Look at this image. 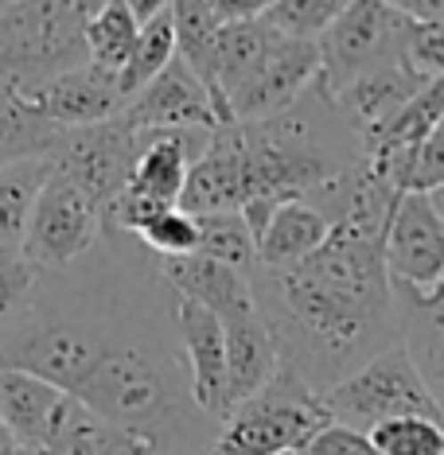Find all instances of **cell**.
Returning <instances> with one entry per match:
<instances>
[{
    "label": "cell",
    "mask_w": 444,
    "mask_h": 455,
    "mask_svg": "<svg viewBox=\"0 0 444 455\" xmlns=\"http://www.w3.org/2000/svg\"><path fill=\"white\" fill-rule=\"evenodd\" d=\"M82 4H86V12H90V16H94V12H98V8H106V4H109V0H82Z\"/></svg>",
    "instance_id": "cell-41"
},
{
    "label": "cell",
    "mask_w": 444,
    "mask_h": 455,
    "mask_svg": "<svg viewBox=\"0 0 444 455\" xmlns=\"http://www.w3.org/2000/svg\"><path fill=\"white\" fill-rule=\"evenodd\" d=\"M421 90V78L409 70V63H398V67H386V70H375L367 78H355L351 86H343L339 94H327L332 98L335 113L343 117V125L355 132L359 140H367L370 132H378L386 121L398 117V109Z\"/></svg>",
    "instance_id": "cell-18"
},
{
    "label": "cell",
    "mask_w": 444,
    "mask_h": 455,
    "mask_svg": "<svg viewBox=\"0 0 444 455\" xmlns=\"http://www.w3.org/2000/svg\"><path fill=\"white\" fill-rule=\"evenodd\" d=\"M394 304L401 347L409 350L417 374L425 378L432 401L444 412V281L437 288H425V292L394 288Z\"/></svg>",
    "instance_id": "cell-17"
},
{
    "label": "cell",
    "mask_w": 444,
    "mask_h": 455,
    "mask_svg": "<svg viewBox=\"0 0 444 455\" xmlns=\"http://www.w3.org/2000/svg\"><path fill=\"white\" fill-rule=\"evenodd\" d=\"M382 455H444V420L432 417H398L370 432Z\"/></svg>",
    "instance_id": "cell-30"
},
{
    "label": "cell",
    "mask_w": 444,
    "mask_h": 455,
    "mask_svg": "<svg viewBox=\"0 0 444 455\" xmlns=\"http://www.w3.org/2000/svg\"><path fill=\"white\" fill-rule=\"evenodd\" d=\"M301 455H382V451L375 448V440H370L367 432H355V428H347V424L332 420Z\"/></svg>",
    "instance_id": "cell-34"
},
{
    "label": "cell",
    "mask_w": 444,
    "mask_h": 455,
    "mask_svg": "<svg viewBox=\"0 0 444 455\" xmlns=\"http://www.w3.org/2000/svg\"><path fill=\"white\" fill-rule=\"evenodd\" d=\"M47 451L51 455H149L133 436H125V432L106 424L101 417H94V412L86 405H78V401Z\"/></svg>",
    "instance_id": "cell-25"
},
{
    "label": "cell",
    "mask_w": 444,
    "mask_h": 455,
    "mask_svg": "<svg viewBox=\"0 0 444 455\" xmlns=\"http://www.w3.org/2000/svg\"><path fill=\"white\" fill-rule=\"evenodd\" d=\"M39 273H44V268H36L24 253L0 257V335H4V331H12L16 323H24V319L32 315Z\"/></svg>",
    "instance_id": "cell-31"
},
{
    "label": "cell",
    "mask_w": 444,
    "mask_h": 455,
    "mask_svg": "<svg viewBox=\"0 0 444 455\" xmlns=\"http://www.w3.org/2000/svg\"><path fill=\"white\" fill-rule=\"evenodd\" d=\"M172 24H175L180 59L206 82V90L222 101V94L214 90V44H219V32H222V20L214 16V4L211 0H172ZM222 109L230 113L226 101H222Z\"/></svg>",
    "instance_id": "cell-23"
},
{
    "label": "cell",
    "mask_w": 444,
    "mask_h": 455,
    "mask_svg": "<svg viewBox=\"0 0 444 455\" xmlns=\"http://www.w3.org/2000/svg\"><path fill=\"white\" fill-rule=\"evenodd\" d=\"M382 253H386V273L394 288L425 292L444 281V222L429 195H401Z\"/></svg>",
    "instance_id": "cell-10"
},
{
    "label": "cell",
    "mask_w": 444,
    "mask_h": 455,
    "mask_svg": "<svg viewBox=\"0 0 444 455\" xmlns=\"http://www.w3.org/2000/svg\"><path fill=\"white\" fill-rule=\"evenodd\" d=\"M351 0H281L273 12H265L262 20L273 28L277 36L296 39V44H319L332 24L347 12Z\"/></svg>",
    "instance_id": "cell-28"
},
{
    "label": "cell",
    "mask_w": 444,
    "mask_h": 455,
    "mask_svg": "<svg viewBox=\"0 0 444 455\" xmlns=\"http://www.w3.org/2000/svg\"><path fill=\"white\" fill-rule=\"evenodd\" d=\"M211 4L222 24H238V20H262L265 12H273L281 0H211Z\"/></svg>",
    "instance_id": "cell-35"
},
{
    "label": "cell",
    "mask_w": 444,
    "mask_h": 455,
    "mask_svg": "<svg viewBox=\"0 0 444 455\" xmlns=\"http://www.w3.org/2000/svg\"><path fill=\"white\" fill-rule=\"evenodd\" d=\"M106 230V214L82 195L75 183L47 168V180L36 195L32 222L24 237V257L36 268H63L82 261Z\"/></svg>",
    "instance_id": "cell-7"
},
{
    "label": "cell",
    "mask_w": 444,
    "mask_h": 455,
    "mask_svg": "<svg viewBox=\"0 0 444 455\" xmlns=\"http://www.w3.org/2000/svg\"><path fill=\"white\" fill-rule=\"evenodd\" d=\"M417 20L390 8L386 0H351L347 12L319 39V86L339 94L355 78L406 63V44Z\"/></svg>",
    "instance_id": "cell-5"
},
{
    "label": "cell",
    "mask_w": 444,
    "mask_h": 455,
    "mask_svg": "<svg viewBox=\"0 0 444 455\" xmlns=\"http://www.w3.org/2000/svg\"><path fill=\"white\" fill-rule=\"evenodd\" d=\"M47 180V156L24 160L0 172V257L24 253L28 222H32L36 195Z\"/></svg>",
    "instance_id": "cell-22"
},
{
    "label": "cell",
    "mask_w": 444,
    "mask_h": 455,
    "mask_svg": "<svg viewBox=\"0 0 444 455\" xmlns=\"http://www.w3.org/2000/svg\"><path fill=\"white\" fill-rule=\"evenodd\" d=\"M160 276L175 292V299H188V304L206 307V312H214L222 323L226 319L257 312L254 276L242 273V268H234V265H222V261H211V257L191 253V257L164 261Z\"/></svg>",
    "instance_id": "cell-15"
},
{
    "label": "cell",
    "mask_w": 444,
    "mask_h": 455,
    "mask_svg": "<svg viewBox=\"0 0 444 455\" xmlns=\"http://www.w3.org/2000/svg\"><path fill=\"white\" fill-rule=\"evenodd\" d=\"M319 44L277 36L257 70L230 94V117L238 125L281 117L319 82Z\"/></svg>",
    "instance_id": "cell-9"
},
{
    "label": "cell",
    "mask_w": 444,
    "mask_h": 455,
    "mask_svg": "<svg viewBox=\"0 0 444 455\" xmlns=\"http://www.w3.org/2000/svg\"><path fill=\"white\" fill-rule=\"evenodd\" d=\"M327 234H332V219L312 203H281L257 234V268L281 273V268L301 265L327 242Z\"/></svg>",
    "instance_id": "cell-19"
},
{
    "label": "cell",
    "mask_w": 444,
    "mask_h": 455,
    "mask_svg": "<svg viewBox=\"0 0 444 455\" xmlns=\"http://www.w3.org/2000/svg\"><path fill=\"white\" fill-rule=\"evenodd\" d=\"M121 121L133 132H180V129L219 132L234 125V117L222 109V101L206 90V82L183 59H175L152 86H144L121 109Z\"/></svg>",
    "instance_id": "cell-8"
},
{
    "label": "cell",
    "mask_w": 444,
    "mask_h": 455,
    "mask_svg": "<svg viewBox=\"0 0 444 455\" xmlns=\"http://www.w3.org/2000/svg\"><path fill=\"white\" fill-rule=\"evenodd\" d=\"M429 199H432V206H437V214H440V222H444V188H440V191H432Z\"/></svg>",
    "instance_id": "cell-40"
},
{
    "label": "cell",
    "mask_w": 444,
    "mask_h": 455,
    "mask_svg": "<svg viewBox=\"0 0 444 455\" xmlns=\"http://www.w3.org/2000/svg\"><path fill=\"white\" fill-rule=\"evenodd\" d=\"M82 0H16L0 8V82L39 90L90 63Z\"/></svg>",
    "instance_id": "cell-2"
},
{
    "label": "cell",
    "mask_w": 444,
    "mask_h": 455,
    "mask_svg": "<svg viewBox=\"0 0 444 455\" xmlns=\"http://www.w3.org/2000/svg\"><path fill=\"white\" fill-rule=\"evenodd\" d=\"M406 63L421 82L444 78V20L413 24L409 44H406Z\"/></svg>",
    "instance_id": "cell-33"
},
{
    "label": "cell",
    "mask_w": 444,
    "mask_h": 455,
    "mask_svg": "<svg viewBox=\"0 0 444 455\" xmlns=\"http://www.w3.org/2000/svg\"><path fill=\"white\" fill-rule=\"evenodd\" d=\"M121 4L133 12V20L144 28V24H152V20H160V16H168L172 12V0H121Z\"/></svg>",
    "instance_id": "cell-37"
},
{
    "label": "cell",
    "mask_w": 444,
    "mask_h": 455,
    "mask_svg": "<svg viewBox=\"0 0 444 455\" xmlns=\"http://www.w3.org/2000/svg\"><path fill=\"white\" fill-rule=\"evenodd\" d=\"M226 417L281 374V350L262 312L226 319Z\"/></svg>",
    "instance_id": "cell-16"
},
{
    "label": "cell",
    "mask_w": 444,
    "mask_h": 455,
    "mask_svg": "<svg viewBox=\"0 0 444 455\" xmlns=\"http://www.w3.org/2000/svg\"><path fill=\"white\" fill-rule=\"evenodd\" d=\"M277 32L265 20H238V24H222L219 44H214V90L230 106V94L257 70L265 51L273 47Z\"/></svg>",
    "instance_id": "cell-21"
},
{
    "label": "cell",
    "mask_w": 444,
    "mask_h": 455,
    "mask_svg": "<svg viewBox=\"0 0 444 455\" xmlns=\"http://www.w3.org/2000/svg\"><path fill=\"white\" fill-rule=\"evenodd\" d=\"M206 140H211V132H191V129L144 132L141 156L133 164V175L121 195L152 206H180L191 180V168L203 156Z\"/></svg>",
    "instance_id": "cell-13"
},
{
    "label": "cell",
    "mask_w": 444,
    "mask_h": 455,
    "mask_svg": "<svg viewBox=\"0 0 444 455\" xmlns=\"http://www.w3.org/2000/svg\"><path fill=\"white\" fill-rule=\"evenodd\" d=\"M63 140V129L47 121L28 90L0 82V172L24 160H44Z\"/></svg>",
    "instance_id": "cell-20"
},
{
    "label": "cell",
    "mask_w": 444,
    "mask_h": 455,
    "mask_svg": "<svg viewBox=\"0 0 444 455\" xmlns=\"http://www.w3.org/2000/svg\"><path fill=\"white\" fill-rule=\"evenodd\" d=\"M4 4H16V0H0V8H4Z\"/></svg>",
    "instance_id": "cell-42"
},
{
    "label": "cell",
    "mask_w": 444,
    "mask_h": 455,
    "mask_svg": "<svg viewBox=\"0 0 444 455\" xmlns=\"http://www.w3.org/2000/svg\"><path fill=\"white\" fill-rule=\"evenodd\" d=\"M4 455H51V451H44V448H24V443H16V448L4 451Z\"/></svg>",
    "instance_id": "cell-39"
},
{
    "label": "cell",
    "mask_w": 444,
    "mask_h": 455,
    "mask_svg": "<svg viewBox=\"0 0 444 455\" xmlns=\"http://www.w3.org/2000/svg\"><path fill=\"white\" fill-rule=\"evenodd\" d=\"M175 59H180V47H175V24H172V12L152 20V24L141 28L137 36V47H133L129 63L121 67V94H125V106L141 94L144 86H152L164 70H168Z\"/></svg>",
    "instance_id": "cell-24"
},
{
    "label": "cell",
    "mask_w": 444,
    "mask_h": 455,
    "mask_svg": "<svg viewBox=\"0 0 444 455\" xmlns=\"http://www.w3.org/2000/svg\"><path fill=\"white\" fill-rule=\"evenodd\" d=\"M199 222V257L234 265L242 273L257 268V242L242 211H219V214H195Z\"/></svg>",
    "instance_id": "cell-26"
},
{
    "label": "cell",
    "mask_w": 444,
    "mask_h": 455,
    "mask_svg": "<svg viewBox=\"0 0 444 455\" xmlns=\"http://www.w3.org/2000/svg\"><path fill=\"white\" fill-rule=\"evenodd\" d=\"M332 424L324 393L281 366L270 386L219 424L211 455H301Z\"/></svg>",
    "instance_id": "cell-3"
},
{
    "label": "cell",
    "mask_w": 444,
    "mask_h": 455,
    "mask_svg": "<svg viewBox=\"0 0 444 455\" xmlns=\"http://www.w3.org/2000/svg\"><path fill=\"white\" fill-rule=\"evenodd\" d=\"M12 448H16L12 432H8V428H4V420H0V455H4V451H12Z\"/></svg>",
    "instance_id": "cell-38"
},
{
    "label": "cell",
    "mask_w": 444,
    "mask_h": 455,
    "mask_svg": "<svg viewBox=\"0 0 444 455\" xmlns=\"http://www.w3.org/2000/svg\"><path fill=\"white\" fill-rule=\"evenodd\" d=\"M386 4L417 20V24L421 20H444V0H386Z\"/></svg>",
    "instance_id": "cell-36"
},
{
    "label": "cell",
    "mask_w": 444,
    "mask_h": 455,
    "mask_svg": "<svg viewBox=\"0 0 444 455\" xmlns=\"http://www.w3.org/2000/svg\"><path fill=\"white\" fill-rule=\"evenodd\" d=\"M28 94H32L39 113H44L47 121H55L63 132L106 125V121L121 117V109H125L121 78L94 63H82L75 70H67V75L51 78L47 86L28 90Z\"/></svg>",
    "instance_id": "cell-12"
},
{
    "label": "cell",
    "mask_w": 444,
    "mask_h": 455,
    "mask_svg": "<svg viewBox=\"0 0 444 455\" xmlns=\"http://www.w3.org/2000/svg\"><path fill=\"white\" fill-rule=\"evenodd\" d=\"M137 36H141V24L133 20V12L121 4V0H109V4L98 8L86 24L90 63L121 75V67L129 63L133 47H137Z\"/></svg>",
    "instance_id": "cell-27"
},
{
    "label": "cell",
    "mask_w": 444,
    "mask_h": 455,
    "mask_svg": "<svg viewBox=\"0 0 444 455\" xmlns=\"http://www.w3.org/2000/svg\"><path fill=\"white\" fill-rule=\"evenodd\" d=\"M394 188L401 195L417 191V195H432L444 188V129L437 132V137H429L425 144H421L413 156L401 164V168L394 172Z\"/></svg>",
    "instance_id": "cell-32"
},
{
    "label": "cell",
    "mask_w": 444,
    "mask_h": 455,
    "mask_svg": "<svg viewBox=\"0 0 444 455\" xmlns=\"http://www.w3.org/2000/svg\"><path fill=\"white\" fill-rule=\"evenodd\" d=\"M141 144H144V132H133L121 117H113L106 125L63 132V140L51 148L47 168L63 175L67 183H75L106 214V206L125 191L133 164L141 156Z\"/></svg>",
    "instance_id": "cell-6"
},
{
    "label": "cell",
    "mask_w": 444,
    "mask_h": 455,
    "mask_svg": "<svg viewBox=\"0 0 444 455\" xmlns=\"http://www.w3.org/2000/svg\"><path fill=\"white\" fill-rule=\"evenodd\" d=\"M133 237H137L144 250L160 253L164 261L199 253V222H195V214H188L183 206H168V211L152 214Z\"/></svg>",
    "instance_id": "cell-29"
},
{
    "label": "cell",
    "mask_w": 444,
    "mask_h": 455,
    "mask_svg": "<svg viewBox=\"0 0 444 455\" xmlns=\"http://www.w3.org/2000/svg\"><path fill=\"white\" fill-rule=\"evenodd\" d=\"M324 405L332 412L335 424H347L355 432H375L378 424L398 420V417H432L444 420L440 405L432 401L425 378L417 374L409 350L394 343L359 366L351 378L324 393Z\"/></svg>",
    "instance_id": "cell-4"
},
{
    "label": "cell",
    "mask_w": 444,
    "mask_h": 455,
    "mask_svg": "<svg viewBox=\"0 0 444 455\" xmlns=\"http://www.w3.org/2000/svg\"><path fill=\"white\" fill-rule=\"evenodd\" d=\"M390 211L378 199L347 203L332 234L308 261L265 273L257 288V312L265 315L281 366L327 393L367 366L375 355L401 343L394 284L386 273Z\"/></svg>",
    "instance_id": "cell-1"
},
{
    "label": "cell",
    "mask_w": 444,
    "mask_h": 455,
    "mask_svg": "<svg viewBox=\"0 0 444 455\" xmlns=\"http://www.w3.org/2000/svg\"><path fill=\"white\" fill-rule=\"evenodd\" d=\"M75 409V397L28 370L0 366V420L24 448H51L63 420Z\"/></svg>",
    "instance_id": "cell-14"
},
{
    "label": "cell",
    "mask_w": 444,
    "mask_h": 455,
    "mask_svg": "<svg viewBox=\"0 0 444 455\" xmlns=\"http://www.w3.org/2000/svg\"><path fill=\"white\" fill-rule=\"evenodd\" d=\"M175 335L188 358V389L203 417L214 424L226 420V327L214 312L199 304L175 299L172 307Z\"/></svg>",
    "instance_id": "cell-11"
}]
</instances>
